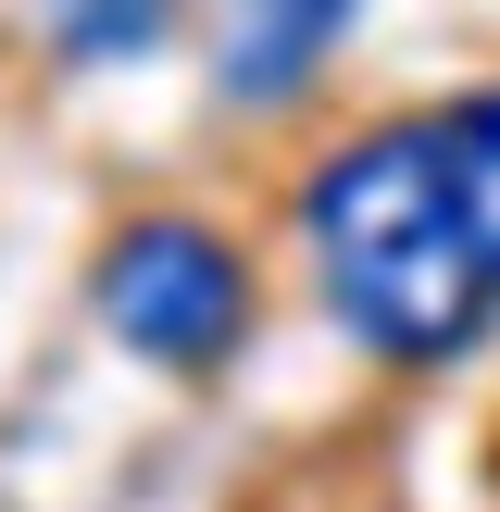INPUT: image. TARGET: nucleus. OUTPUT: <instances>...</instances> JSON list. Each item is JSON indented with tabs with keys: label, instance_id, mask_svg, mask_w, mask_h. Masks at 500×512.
Instances as JSON below:
<instances>
[{
	"label": "nucleus",
	"instance_id": "f03ea898",
	"mask_svg": "<svg viewBox=\"0 0 500 512\" xmlns=\"http://www.w3.org/2000/svg\"><path fill=\"white\" fill-rule=\"evenodd\" d=\"M100 325H113L138 363L200 375V363H225V350H238V325H250V275H238V250H225L213 225H188V213H138L113 250H100Z\"/></svg>",
	"mask_w": 500,
	"mask_h": 512
},
{
	"label": "nucleus",
	"instance_id": "f257e3e1",
	"mask_svg": "<svg viewBox=\"0 0 500 512\" xmlns=\"http://www.w3.org/2000/svg\"><path fill=\"white\" fill-rule=\"evenodd\" d=\"M300 238H313V275L338 300V325L375 363H450V350H475L500 325L488 250H475L450 150H438V113L350 138L300 188Z\"/></svg>",
	"mask_w": 500,
	"mask_h": 512
},
{
	"label": "nucleus",
	"instance_id": "39448f33",
	"mask_svg": "<svg viewBox=\"0 0 500 512\" xmlns=\"http://www.w3.org/2000/svg\"><path fill=\"white\" fill-rule=\"evenodd\" d=\"M38 13H50V38L75 63H138V50H163L175 0H38Z\"/></svg>",
	"mask_w": 500,
	"mask_h": 512
},
{
	"label": "nucleus",
	"instance_id": "7ed1b4c3",
	"mask_svg": "<svg viewBox=\"0 0 500 512\" xmlns=\"http://www.w3.org/2000/svg\"><path fill=\"white\" fill-rule=\"evenodd\" d=\"M363 0H225V38H213V88L225 100H288L325 50L350 38Z\"/></svg>",
	"mask_w": 500,
	"mask_h": 512
},
{
	"label": "nucleus",
	"instance_id": "20e7f679",
	"mask_svg": "<svg viewBox=\"0 0 500 512\" xmlns=\"http://www.w3.org/2000/svg\"><path fill=\"white\" fill-rule=\"evenodd\" d=\"M438 150H450V188H463V225L488 250V288H500V88L450 100L438 113Z\"/></svg>",
	"mask_w": 500,
	"mask_h": 512
}]
</instances>
